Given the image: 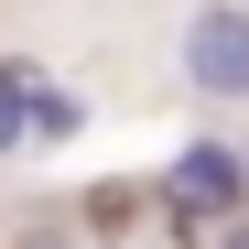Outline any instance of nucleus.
<instances>
[{
    "label": "nucleus",
    "mask_w": 249,
    "mask_h": 249,
    "mask_svg": "<svg viewBox=\"0 0 249 249\" xmlns=\"http://www.w3.org/2000/svg\"><path fill=\"white\" fill-rule=\"evenodd\" d=\"M184 87L195 98H249V11L206 0V11L184 22Z\"/></svg>",
    "instance_id": "nucleus-1"
},
{
    "label": "nucleus",
    "mask_w": 249,
    "mask_h": 249,
    "mask_svg": "<svg viewBox=\"0 0 249 249\" xmlns=\"http://www.w3.org/2000/svg\"><path fill=\"white\" fill-rule=\"evenodd\" d=\"M238 195H249V162H238V152L195 141V152L174 162V206H184V217H217V206H238Z\"/></svg>",
    "instance_id": "nucleus-2"
},
{
    "label": "nucleus",
    "mask_w": 249,
    "mask_h": 249,
    "mask_svg": "<svg viewBox=\"0 0 249 249\" xmlns=\"http://www.w3.org/2000/svg\"><path fill=\"white\" fill-rule=\"evenodd\" d=\"M33 87H44L33 65H0V152L22 141V119H33Z\"/></svg>",
    "instance_id": "nucleus-3"
},
{
    "label": "nucleus",
    "mask_w": 249,
    "mask_h": 249,
    "mask_svg": "<svg viewBox=\"0 0 249 249\" xmlns=\"http://www.w3.org/2000/svg\"><path fill=\"white\" fill-rule=\"evenodd\" d=\"M238 249H249V238H238Z\"/></svg>",
    "instance_id": "nucleus-4"
}]
</instances>
